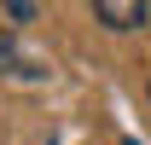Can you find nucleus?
<instances>
[{"mask_svg": "<svg viewBox=\"0 0 151 145\" xmlns=\"http://www.w3.org/2000/svg\"><path fill=\"white\" fill-rule=\"evenodd\" d=\"M35 6H41V0H6V18H12V23H29Z\"/></svg>", "mask_w": 151, "mask_h": 145, "instance_id": "7ed1b4c3", "label": "nucleus"}, {"mask_svg": "<svg viewBox=\"0 0 151 145\" xmlns=\"http://www.w3.org/2000/svg\"><path fill=\"white\" fill-rule=\"evenodd\" d=\"M0 70L18 75V81H41V75H47V64H41V58H23V52H18V35L6 29V35H0Z\"/></svg>", "mask_w": 151, "mask_h": 145, "instance_id": "f03ea898", "label": "nucleus"}, {"mask_svg": "<svg viewBox=\"0 0 151 145\" xmlns=\"http://www.w3.org/2000/svg\"><path fill=\"white\" fill-rule=\"evenodd\" d=\"M93 18L105 29H116V35H128V29H139L151 18V0H93Z\"/></svg>", "mask_w": 151, "mask_h": 145, "instance_id": "f257e3e1", "label": "nucleus"}, {"mask_svg": "<svg viewBox=\"0 0 151 145\" xmlns=\"http://www.w3.org/2000/svg\"><path fill=\"white\" fill-rule=\"evenodd\" d=\"M122 145H139V139H122Z\"/></svg>", "mask_w": 151, "mask_h": 145, "instance_id": "20e7f679", "label": "nucleus"}]
</instances>
